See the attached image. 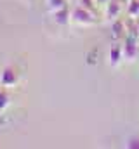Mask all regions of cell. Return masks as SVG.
I'll list each match as a JSON object with an SVG mask.
<instances>
[{
    "label": "cell",
    "instance_id": "7c38bea8",
    "mask_svg": "<svg viewBox=\"0 0 139 149\" xmlns=\"http://www.w3.org/2000/svg\"><path fill=\"white\" fill-rule=\"evenodd\" d=\"M98 50H89L87 52V64L89 66H94V64H98Z\"/></svg>",
    "mask_w": 139,
    "mask_h": 149
},
{
    "label": "cell",
    "instance_id": "8992f818",
    "mask_svg": "<svg viewBox=\"0 0 139 149\" xmlns=\"http://www.w3.org/2000/svg\"><path fill=\"white\" fill-rule=\"evenodd\" d=\"M51 17H52V21L58 26L65 28V26H68L70 23H71V10H70L68 5H66V7H63V9L56 10V12H51Z\"/></svg>",
    "mask_w": 139,
    "mask_h": 149
},
{
    "label": "cell",
    "instance_id": "3957f363",
    "mask_svg": "<svg viewBox=\"0 0 139 149\" xmlns=\"http://www.w3.org/2000/svg\"><path fill=\"white\" fill-rule=\"evenodd\" d=\"M18 83H19V73H18V70L14 66H11V64L4 66V70L0 71V87L11 90V88L18 87Z\"/></svg>",
    "mask_w": 139,
    "mask_h": 149
},
{
    "label": "cell",
    "instance_id": "7a4b0ae2",
    "mask_svg": "<svg viewBox=\"0 0 139 149\" xmlns=\"http://www.w3.org/2000/svg\"><path fill=\"white\" fill-rule=\"evenodd\" d=\"M122 50H124V63H134L139 56V38L134 35H125L122 40Z\"/></svg>",
    "mask_w": 139,
    "mask_h": 149
},
{
    "label": "cell",
    "instance_id": "8fae6325",
    "mask_svg": "<svg viewBox=\"0 0 139 149\" xmlns=\"http://www.w3.org/2000/svg\"><path fill=\"white\" fill-rule=\"evenodd\" d=\"M80 7H84V9H87V10H91V12H94V14H98V3H96V0H78L77 2Z\"/></svg>",
    "mask_w": 139,
    "mask_h": 149
},
{
    "label": "cell",
    "instance_id": "9c48e42d",
    "mask_svg": "<svg viewBox=\"0 0 139 149\" xmlns=\"http://www.w3.org/2000/svg\"><path fill=\"white\" fill-rule=\"evenodd\" d=\"M66 5H68L66 0H45V7H47L49 14L59 10V9H63V7H66Z\"/></svg>",
    "mask_w": 139,
    "mask_h": 149
},
{
    "label": "cell",
    "instance_id": "6da1fadb",
    "mask_svg": "<svg viewBox=\"0 0 139 149\" xmlns=\"http://www.w3.org/2000/svg\"><path fill=\"white\" fill-rule=\"evenodd\" d=\"M71 23L78 24V26H94L98 23V14L80 7L78 3L71 9Z\"/></svg>",
    "mask_w": 139,
    "mask_h": 149
},
{
    "label": "cell",
    "instance_id": "4fadbf2b",
    "mask_svg": "<svg viewBox=\"0 0 139 149\" xmlns=\"http://www.w3.org/2000/svg\"><path fill=\"white\" fill-rule=\"evenodd\" d=\"M125 146L131 149H139V137H131L127 142H125Z\"/></svg>",
    "mask_w": 139,
    "mask_h": 149
},
{
    "label": "cell",
    "instance_id": "5bb4252c",
    "mask_svg": "<svg viewBox=\"0 0 139 149\" xmlns=\"http://www.w3.org/2000/svg\"><path fill=\"white\" fill-rule=\"evenodd\" d=\"M108 2H110V0H96V3H98L99 7H104V5H106Z\"/></svg>",
    "mask_w": 139,
    "mask_h": 149
},
{
    "label": "cell",
    "instance_id": "277c9868",
    "mask_svg": "<svg viewBox=\"0 0 139 149\" xmlns=\"http://www.w3.org/2000/svg\"><path fill=\"white\" fill-rule=\"evenodd\" d=\"M124 10H125L124 0H110V2L104 5V17H106L108 23H111V21L118 19Z\"/></svg>",
    "mask_w": 139,
    "mask_h": 149
},
{
    "label": "cell",
    "instance_id": "52a82bcc",
    "mask_svg": "<svg viewBox=\"0 0 139 149\" xmlns=\"http://www.w3.org/2000/svg\"><path fill=\"white\" fill-rule=\"evenodd\" d=\"M127 35V26H125V21L122 17L111 21V38L115 42H122Z\"/></svg>",
    "mask_w": 139,
    "mask_h": 149
},
{
    "label": "cell",
    "instance_id": "5b68a950",
    "mask_svg": "<svg viewBox=\"0 0 139 149\" xmlns=\"http://www.w3.org/2000/svg\"><path fill=\"white\" fill-rule=\"evenodd\" d=\"M122 63H124V50H122V43L115 42V43L110 47V52H108V64H110L111 68H118Z\"/></svg>",
    "mask_w": 139,
    "mask_h": 149
},
{
    "label": "cell",
    "instance_id": "9a60e30c",
    "mask_svg": "<svg viewBox=\"0 0 139 149\" xmlns=\"http://www.w3.org/2000/svg\"><path fill=\"white\" fill-rule=\"evenodd\" d=\"M138 28H139V17H138Z\"/></svg>",
    "mask_w": 139,
    "mask_h": 149
},
{
    "label": "cell",
    "instance_id": "ba28073f",
    "mask_svg": "<svg viewBox=\"0 0 139 149\" xmlns=\"http://www.w3.org/2000/svg\"><path fill=\"white\" fill-rule=\"evenodd\" d=\"M125 12L129 17H139V0H125Z\"/></svg>",
    "mask_w": 139,
    "mask_h": 149
},
{
    "label": "cell",
    "instance_id": "30bf717a",
    "mask_svg": "<svg viewBox=\"0 0 139 149\" xmlns=\"http://www.w3.org/2000/svg\"><path fill=\"white\" fill-rule=\"evenodd\" d=\"M9 104H11V95H9V92H7V88L0 87V114L9 108Z\"/></svg>",
    "mask_w": 139,
    "mask_h": 149
}]
</instances>
